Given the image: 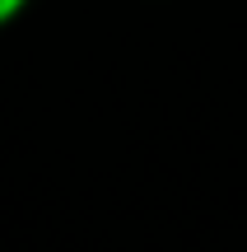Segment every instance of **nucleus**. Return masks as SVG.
Wrapping results in <instances>:
<instances>
[{"mask_svg": "<svg viewBox=\"0 0 247 252\" xmlns=\"http://www.w3.org/2000/svg\"><path fill=\"white\" fill-rule=\"evenodd\" d=\"M24 9H28V0H0V28H9Z\"/></svg>", "mask_w": 247, "mask_h": 252, "instance_id": "nucleus-1", "label": "nucleus"}]
</instances>
